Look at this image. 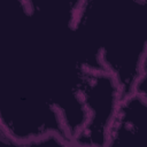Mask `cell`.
<instances>
[{
  "mask_svg": "<svg viewBox=\"0 0 147 147\" xmlns=\"http://www.w3.org/2000/svg\"><path fill=\"white\" fill-rule=\"evenodd\" d=\"M72 41L82 67L110 72L131 94L147 52V0H82Z\"/></svg>",
  "mask_w": 147,
  "mask_h": 147,
  "instance_id": "6da1fadb",
  "label": "cell"
},
{
  "mask_svg": "<svg viewBox=\"0 0 147 147\" xmlns=\"http://www.w3.org/2000/svg\"><path fill=\"white\" fill-rule=\"evenodd\" d=\"M77 87L86 111V123L75 137L74 145L108 146L109 133L123 99L118 82L103 69L80 67Z\"/></svg>",
  "mask_w": 147,
  "mask_h": 147,
  "instance_id": "7a4b0ae2",
  "label": "cell"
},
{
  "mask_svg": "<svg viewBox=\"0 0 147 147\" xmlns=\"http://www.w3.org/2000/svg\"><path fill=\"white\" fill-rule=\"evenodd\" d=\"M108 146L147 147V100L136 92L123 96L117 109Z\"/></svg>",
  "mask_w": 147,
  "mask_h": 147,
  "instance_id": "3957f363",
  "label": "cell"
}]
</instances>
